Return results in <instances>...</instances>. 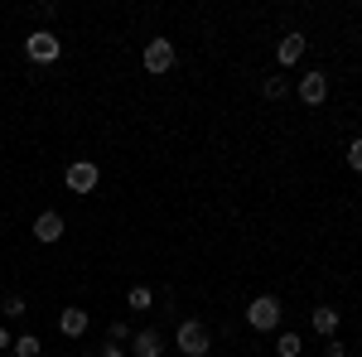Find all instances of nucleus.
Wrapping results in <instances>:
<instances>
[{"mask_svg":"<svg viewBox=\"0 0 362 357\" xmlns=\"http://www.w3.org/2000/svg\"><path fill=\"white\" fill-rule=\"evenodd\" d=\"M280 314H285V309H280L276 295H261V300H251V304H247V324H251L256 333L280 329Z\"/></svg>","mask_w":362,"mask_h":357,"instance_id":"1","label":"nucleus"},{"mask_svg":"<svg viewBox=\"0 0 362 357\" xmlns=\"http://www.w3.org/2000/svg\"><path fill=\"white\" fill-rule=\"evenodd\" d=\"M208 348H213L208 329H203L198 319H184V324H179V353L184 357H208Z\"/></svg>","mask_w":362,"mask_h":357,"instance_id":"2","label":"nucleus"},{"mask_svg":"<svg viewBox=\"0 0 362 357\" xmlns=\"http://www.w3.org/2000/svg\"><path fill=\"white\" fill-rule=\"evenodd\" d=\"M97 179H102V169L92 165V160H78V165H68V174H63V184H68L73 193H92Z\"/></svg>","mask_w":362,"mask_h":357,"instance_id":"3","label":"nucleus"},{"mask_svg":"<svg viewBox=\"0 0 362 357\" xmlns=\"http://www.w3.org/2000/svg\"><path fill=\"white\" fill-rule=\"evenodd\" d=\"M169 68H174V44H169V39H150V44H145V73L160 78Z\"/></svg>","mask_w":362,"mask_h":357,"instance_id":"4","label":"nucleus"},{"mask_svg":"<svg viewBox=\"0 0 362 357\" xmlns=\"http://www.w3.org/2000/svg\"><path fill=\"white\" fill-rule=\"evenodd\" d=\"M25 54L34 58V63H54L58 58V39L49 34V29H34V34L25 39Z\"/></svg>","mask_w":362,"mask_h":357,"instance_id":"5","label":"nucleus"},{"mask_svg":"<svg viewBox=\"0 0 362 357\" xmlns=\"http://www.w3.org/2000/svg\"><path fill=\"white\" fill-rule=\"evenodd\" d=\"M324 97H329V78H324V73H309V78H300V102H305V107H319Z\"/></svg>","mask_w":362,"mask_h":357,"instance_id":"6","label":"nucleus"},{"mask_svg":"<svg viewBox=\"0 0 362 357\" xmlns=\"http://www.w3.org/2000/svg\"><path fill=\"white\" fill-rule=\"evenodd\" d=\"M34 237H39L44 247L58 242V237H63V218H58V213H39V218H34Z\"/></svg>","mask_w":362,"mask_h":357,"instance_id":"7","label":"nucleus"},{"mask_svg":"<svg viewBox=\"0 0 362 357\" xmlns=\"http://www.w3.org/2000/svg\"><path fill=\"white\" fill-rule=\"evenodd\" d=\"M87 324H92V319H87V309H63V314H58V329L68 333V338H83Z\"/></svg>","mask_w":362,"mask_h":357,"instance_id":"8","label":"nucleus"},{"mask_svg":"<svg viewBox=\"0 0 362 357\" xmlns=\"http://www.w3.org/2000/svg\"><path fill=\"white\" fill-rule=\"evenodd\" d=\"M131 343H136V357H160V353H165V338H160L155 329H140Z\"/></svg>","mask_w":362,"mask_h":357,"instance_id":"9","label":"nucleus"},{"mask_svg":"<svg viewBox=\"0 0 362 357\" xmlns=\"http://www.w3.org/2000/svg\"><path fill=\"white\" fill-rule=\"evenodd\" d=\"M276 58L285 63V68H290V63H300V58H305V34H285V39H280V49H276Z\"/></svg>","mask_w":362,"mask_h":357,"instance_id":"10","label":"nucleus"},{"mask_svg":"<svg viewBox=\"0 0 362 357\" xmlns=\"http://www.w3.org/2000/svg\"><path fill=\"white\" fill-rule=\"evenodd\" d=\"M309 324H314V333L334 338V329H338V309H334V304H319V309L309 314Z\"/></svg>","mask_w":362,"mask_h":357,"instance_id":"11","label":"nucleus"},{"mask_svg":"<svg viewBox=\"0 0 362 357\" xmlns=\"http://www.w3.org/2000/svg\"><path fill=\"white\" fill-rule=\"evenodd\" d=\"M300 348H305V343H300V333H280V338H276V353L280 357H300Z\"/></svg>","mask_w":362,"mask_h":357,"instance_id":"12","label":"nucleus"},{"mask_svg":"<svg viewBox=\"0 0 362 357\" xmlns=\"http://www.w3.org/2000/svg\"><path fill=\"white\" fill-rule=\"evenodd\" d=\"M15 357H39V338H34V333L15 338Z\"/></svg>","mask_w":362,"mask_h":357,"instance_id":"13","label":"nucleus"},{"mask_svg":"<svg viewBox=\"0 0 362 357\" xmlns=\"http://www.w3.org/2000/svg\"><path fill=\"white\" fill-rule=\"evenodd\" d=\"M126 304H131V309H150V304H155V295H150L145 285H136V290L126 295Z\"/></svg>","mask_w":362,"mask_h":357,"instance_id":"14","label":"nucleus"},{"mask_svg":"<svg viewBox=\"0 0 362 357\" xmlns=\"http://www.w3.org/2000/svg\"><path fill=\"white\" fill-rule=\"evenodd\" d=\"M261 92H266L271 102H280V97L290 92V83H285V78H266V87H261Z\"/></svg>","mask_w":362,"mask_h":357,"instance_id":"15","label":"nucleus"},{"mask_svg":"<svg viewBox=\"0 0 362 357\" xmlns=\"http://www.w3.org/2000/svg\"><path fill=\"white\" fill-rule=\"evenodd\" d=\"M131 338H136V333H131V324H121V319H116L112 333H107V343H131Z\"/></svg>","mask_w":362,"mask_h":357,"instance_id":"16","label":"nucleus"},{"mask_svg":"<svg viewBox=\"0 0 362 357\" xmlns=\"http://www.w3.org/2000/svg\"><path fill=\"white\" fill-rule=\"evenodd\" d=\"M5 314H10V319H25L29 309H25V300H20V295H10V300H5Z\"/></svg>","mask_w":362,"mask_h":357,"instance_id":"17","label":"nucleus"},{"mask_svg":"<svg viewBox=\"0 0 362 357\" xmlns=\"http://www.w3.org/2000/svg\"><path fill=\"white\" fill-rule=\"evenodd\" d=\"M348 169H362V136L348 145Z\"/></svg>","mask_w":362,"mask_h":357,"instance_id":"18","label":"nucleus"},{"mask_svg":"<svg viewBox=\"0 0 362 357\" xmlns=\"http://www.w3.org/2000/svg\"><path fill=\"white\" fill-rule=\"evenodd\" d=\"M324 357H343V343H334V338H329V348H324Z\"/></svg>","mask_w":362,"mask_h":357,"instance_id":"19","label":"nucleus"},{"mask_svg":"<svg viewBox=\"0 0 362 357\" xmlns=\"http://www.w3.org/2000/svg\"><path fill=\"white\" fill-rule=\"evenodd\" d=\"M102 357H126V353H121V348H116V343H107V353H102Z\"/></svg>","mask_w":362,"mask_h":357,"instance_id":"20","label":"nucleus"},{"mask_svg":"<svg viewBox=\"0 0 362 357\" xmlns=\"http://www.w3.org/2000/svg\"><path fill=\"white\" fill-rule=\"evenodd\" d=\"M0 348H15V338H10L5 329H0Z\"/></svg>","mask_w":362,"mask_h":357,"instance_id":"21","label":"nucleus"}]
</instances>
